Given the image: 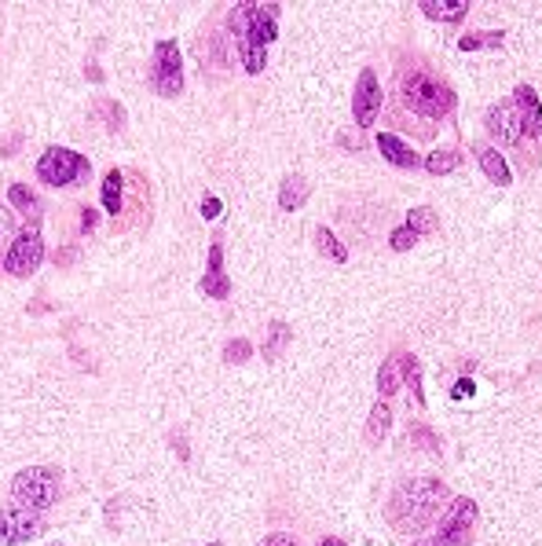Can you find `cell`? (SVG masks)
Here are the masks:
<instances>
[{"instance_id":"obj_26","label":"cell","mask_w":542,"mask_h":546,"mask_svg":"<svg viewBox=\"0 0 542 546\" xmlns=\"http://www.w3.org/2000/svg\"><path fill=\"white\" fill-rule=\"evenodd\" d=\"M103 209H107L110 216H118V209H121V173H118V169L107 173V184H103Z\"/></svg>"},{"instance_id":"obj_37","label":"cell","mask_w":542,"mask_h":546,"mask_svg":"<svg viewBox=\"0 0 542 546\" xmlns=\"http://www.w3.org/2000/svg\"><path fill=\"white\" fill-rule=\"evenodd\" d=\"M209 546H220V542H209Z\"/></svg>"},{"instance_id":"obj_6","label":"cell","mask_w":542,"mask_h":546,"mask_svg":"<svg viewBox=\"0 0 542 546\" xmlns=\"http://www.w3.org/2000/svg\"><path fill=\"white\" fill-rule=\"evenodd\" d=\"M476 517H480V509H476L473 499H454L451 509H447V517L440 520L436 535L429 539V546H469V542H473Z\"/></svg>"},{"instance_id":"obj_31","label":"cell","mask_w":542,"mask_h":546,"mask_svg":"<svg viewBox=\"0 0 542 546\" xmlns=\"http://www.w3.org/2000/svg\"><path fill=\"white\" fill-rule=\"evenodd\" d=\"M220 209H224V205H220V198H216V194H205V198H202V216H205V220L220 216Z\"/></svg>"},{"instance_id":"obj_3","label":"cell","mask_w":542,"mask_h":546,"mask_svg":"<svg viewBox=\"0 0 542 546\" xmlns=\"http://www.w3.org/2000/svg\"><path fill=\"white\" fill-rule=\"evenodd\" d=\"M59 488H63V469L59 466H30V469H19L16 480H12V502L23 506V509H48L56 499H59Z\"/></svg>"},{"instance_id":"obj_16","label":"cell","mask_w":542,"mask_h":546,"mask_svg":"<svg viewBox=\"0 0 542 546\" xmlns=\"http://www.w3.org/2000/svg\"><path fill=\"white\" fill-rule=\"evenodd\" d=\"M308 191H312V187H308V180L294 173V176H287V180H283V187H279V205H283L287 213H294V209H301V205L308 202Z\"/></svg>"},{"instance_id":"obj_14","label":"cell","mask_w":542,"mask_h":546,"mask_svg":"<svg viewBox=\"0 0 542 546\" xmlns=\"http://www.w3.org/2000/svg\"><path fill=\"white\" fill-rule=\"evenodd\" d=\"M378 151H381V158L389 162V165H396V169H414L422 158L414 154V147L411 143H403L400 136H392V132H381L378 136Z\"/></svg>"},{"instance_id":"obj_25","label":"cell","mask_w":542,"mask_h":546,"mask_svg":"<svg viewBox=\"0 0 542 546\" xmlns=\"http://www.w3.org/2000/svg\"><path fill=\"white\" fill-rule=\"evenodd\" d=\"M422 12H425L429 19H447V23H458V19L469 12V5H436V0H422Z\"/></svg>"},{"instance_id":"obj_19","label":"cell","mask_w":542,"mask_h":546,"mask_svg":"<svg viewBox=\"0 0 542 546\" xmlns=\"http://www.w3.org/2000/svg\"><path fill=\"white\" fill-rule=\"evenodd\" d=\"M389 425H392V411L378 400L374 411H370V422H367V444H381L389 436Z\"/></svg>"},{"instance_id":"obj_4","label":"cell","mask_w":542,"mask_h":546,"mask_svg":"<svg viewBox=\"0 0 542 546\" xmlns=\"http://www.w3.org/2000/svg\"><path fill=\"white\" fill-rule=\"evenodd\" d=\"M403 103L422 118H443L454 110V92L429 74H411L403 81Z\"/></svg>"},{"instance_id":"obj_34","label":"cell","mask_w":542,"mask_h":546,"mask_svg":"<svg viewBox=\"0 0 542 546\" xmlns=\"http://www.w3.org/2000/svg\"><path fill=\"white\" fill-rule=\"evenodd\" d=\"M81 224H85V231H89V227L96 224V213H92V209H85V213H81Z\"/></svg>"},{"instance_id":"obj_28","label":"cell","mask_w":542,"mask_h":546,"mask_svg":"<svg viewBox=\"0 0 542 546\" xmlns=\"http://www.w3.org/2000/svg\"><path fill=\"white\" fill-rule=\"evenodd\" d=\"M249 356H253V345L245 338H235L224 345V363H245Z\"/></svg>"},{"instance_id":"obj_22","label":"cell","mask_w":542,"mask_h":546,"mask_svg":"<svg viewBox=\"0 0 542 546\" xmlns=\"http://www.w3.org/2000/svg\"><path fill=\"white\" fill-rule=\"evenodd\" d=\"M316 246H319V253L330 257L334 264H345V260H349V249L338 242V235H334L330 227H316Z\"/></svg>"},{"instance_id":"obj_1","label":"cell","mask_w":542,"mask_h":546,"mask_svg":"<svg viewBox=\"0 0 542 546\" xmlns=\"http://www.w3.org/2000/svg\"><path fill=\"white\" fill-rule=\"evenodd\" d=\"M227 26L245 74H260L267 63V45L279 37V5H238L227 16Z\"/></svg>"},{"instance_id":"obj_33","label":"cell","mask_w":542,"mask_h":546,"mask_svg":"<svg viewBox=\"0 0 542 546\" xmlns=\"http://www.w3.org/2000/svg\"><path fill=\"white\" fill-rule=\"evenodd\" d=\"M465 393H473V382H462V385H454V393H451V396H454V400H462Z\"/></svg>"},{"instance_id":"obj_35","label":"cell","mask_w":542,"mask_h":546,"mask_svg":"<svg viewBox=\"0 0 542 546\" xmlns=\"http://www.w3.org/2000/svg\"><path fill=\"white\" fill-rule=\"evenodd\" d=\"M319 546H345V542H341V539H323Z\"/></svg>"},{"instance_id":"obj_36","label":"cell","mask_w":542,"mask_h":546,"mask_svg":"<svg viewBox=\"0 0 542 546\" xmlns=\"http://www.w3.org/2000/svg\"><path fill=\"white\" fill-rule=\"evenodd\" d=\"M48 546H63V542H48Z\"/></svg>"},{"instance_id":"obj_10","label":"cell","mask_w":542,"mask_h":546,"mask_svg":"<svg viewBox=\"0 0 542 546\" xmlns=\"http://www.w3.org/2000/svg\"><path fill=\"white\" fill-rule=\"evenodd\" d=\"M381 110V85H378V74L374 70H363L360 74V85H356V96H352V118L360 129H370L374 118Z\"/></svg>"},{"instance_id":"obj_17","label":"cell","mask_w":542,"mask_h":546,"mask_svg":"<svg viewBox=\"0 0 542 546\" xmlns=\"http://www.w3.org/2000/svg\"><path fill=\"white\" fill-rule=\"evenodd\" d=\"M8 202H12L19 213H26V216L37 224V216H41V198H37V191H30L26 184H12V191H8Z\"/></svg>"},{"instance_id":"obj_8","label":"cell","mask_w":542,"mask_h":546,"mask_svg":"<svg viewBox=\"0 0 542 546\" xmlns=\"http://www.w3.org/2000/svg\"><path fill=\"white\" fill-rule=\"evenodd\" d=\"M151 85H154L158 96H180L183 92V63H180V45L176 41H158L154 45Z\"/></svg>"},{"instance_id":"obj_24","label":"cell","mask_w":542,"mask_h":546,"mask_svg":"<svg viewBox=\"0 0 542 546\" xmlns=\"http://www.w3.org/2000/svg\"><path fill=\"white\" fill-rule=\"evenodd\" d=\"M400 367L407 371V385H411V396H414V404L418 407H425V393H422V363H418V356H400Z\"/></svg>"},{"instance_id":"obj_9","label":"cell","mask_w":542,"mask_h":546,"mask_svg":"<svg viewBox=\"0 0 542 546\" xmlns=\"http://www.w3.org/2000/svg\"><path fill=\"white\" fill-rule=\"evenodd\" d=\"M45 517L34 513V509H23V506H0V546H19V542H30L37 535H45Z\"/></svg>"},{"instance_id":"obj_12","label":"cell","mask_w":542,"mask_h":546,"mask_svg":"<svg viewBox=\"0 0 542 546\" xmlns=\"http://www.w3.org/2000/svg\"><path fill=\"white\" fill-rule=\"evenodd\" d=\"M198 290L205 298H216V301L231 298V279H227V271H224V242L209 246V264H205V276H202Z\"/></svg>"},{"instance_id":"obj_2","label":"cell","mask_w":542,"mask_h":546,"mask_svg":"<svg viewBox=\"0 0 542 546\" xmlns=\"http://www.w3.org/2000/svg\"><path fill=\"white\" fill-rule=\"evenodd\" d=\"M443 502H447V488L440 480H433V477L403 480L392 491V499H389V524L396 531L418 535V531H425L436 520V513L443 509Z\"/></svg>"},{"instance_id":"obj_32","label":"cell","mask_w":542,"mask_h":546,"mask_svg":"<svg viewBox=\"0 0 542 546\" xmlns=\"http://www.w3.org/2000/svg\"><path fill=\"white\" fill-rule=\"evenodd\" d=\"M5 235H12V213H8V205H0V238Z\"/></svg>"},{"instance_id":"obj_30","label":"cell","mask_w":542,"mask_h":546,"mask_svg":"<svg viewBox=\"0 0 542 546\" xmlns=\"http://www.w3.org/2000/svg\"><path fill=\"white\" fill-rule=\"evenodd\" d=\"M256 546H297V539L294 535H287V531H271L267 539H260Z\"/></svg>"},{"instance_id":"obj_13","label":"cell","mask_w":542,"mask_h":546,"mask_svg":"<svg viewBox=\"0 0 542 546\" xmlns=\"http://www.w3.org/2000/svg\"><path fill=\"white\" fill-rule=\"evenodd\" d=\"M513 107H516V118H520V132H527L531 140L542 136V103H538L531 85H516Z\"/></svg>"},{"instance_id":"obj_18","label":"cell","mask_w":542,"mask_h":546,"mask_svg":"<svg viewBox=\"0 0 542 546\" xmlns=\"http://www.w3.org/2000/svg\"><path fill=\"white\" fill-rule=\"evenodd\" d=\"M290 341H294L290 323L276 320V323H271V331H267V341H264V356H267V360H279V352H283Z\"/></svg>"},{"instance_id":"obj_15","label":"cell","mask_w":542,"mask_h":546,"mask_svg":"<svg viewBox=\"0 0 542 546\" xmlns=\"http://www.w3.org/2000/svg\"><path fill=\"white\" fill-rule=\"evenodd\" d=\"M476 162H480L484 176H487L495 187H509V184H513V176H509V165H506V158H502L495 147H487V143H476Z\"/></svg>"},{"instance_id":"obj_27","label":"cell","mask_w":542,"mask_h":546,"mask_svg":"<svg viewBox=\"0 0 542 546\" xmlns=\"http://www.w3.org/2000/svg\"><path fill=\"white\" fill-rule=\"evenodd\" d=\"M495 45H502V30H491V34H465V37L458 41V48H462V52H476V48H495Z\"/></svg>"},{"instance_id":"obj_7","label":"cell","mask_w":542,"mask_h":546,"mask_svg":"<svg viewBox=\"0 0 542 546\" xmlns=\"http://www.w3.org/2000/svg\"><path fill=\"white\" fill-rule=\"evenodd\" d=\"M41 260H45V238H41V227L30 224L26 231L16 235V242H12L8 257H5V271H8V276H16V279H26V276H34V271L41 268Z\"/></svg>"},{"instance_id":"obj_5","label":"cell","mask_w":542,"mask_h":546,"mask_svg":"<svg viewBox=\"0 0 542 546\" xmlns=\"http://www.w3.org/2000/svg\"><path fill=\"white\" fill-rule=\"evenodd\" d=\"M92 173V162L70 147H48L37 162V176L52 187H70V184H81L85 176Z\"/></svg>"},{"instance_id":"obj_21","label":"cell","mask_w":542,"mask_h":546,"mask_svg":"<svg viewBox=\"0 0 542 546\" xmlns=\"http://www.w3.org/2000/svg\"><path fill=\"white\" fill-rule=\"evenodd\" d=\"M407 227H411L418 238H422V235H433V231L440 227V216H436L429 205H414V209L407 213Z\"/></svg>"},{"instance_id":"obj_20","label":"cell","mask_w":542,"mask_h":546,"mask_svg":"<svg viewBox=\"0 0 542 546\" xmlns=\"http://www.w3.org/2000/svg\"><path fill=\"white\" fill-rule=\"evenodd\" d=\"M458 165H462V154H458V151H451V147L433 151V154L425 158V169H429L433 176H447V173H454Z\"/></svg>"},{"instance_id":"obj_29","label":"cell","mask_w":542,"mask_h":546,"mask_svg":"<svg viewBox=\"0 0 542 546\" xmlns=\"http://www.w3.org/2000/svg\"><path fill=\"white\" fill-rule=\"evenodd\" d=\"M414 242H418V235H414L407 224H403V227H396V231H392V238H389V246H392L396 253H407Z\"/></svg>"},{"instance_id":"obj_11","label":"cell","mask_w":542,"mask_h":546,"mask_svg":"<svg viewBox=\"0 0 542 546\" xmlns=\"http://www.w3.org/2000/svg\"><path fill=\"white\" fill-rule=\"evenodd\" d=\"M484 125H487V132L498 140V143H506V147H513V143H520V118H516V107L513 103H495V107H487V118H484Z\"/></svg>"},{"instance_id":"obj_23","label":"cell","mask_w":542,"mask_h":546,"mask_svg":"<svg viewBox=\"0 0 542 546\" xmlns=\"http://www.w3.org/2000/svg\"><path fill=\"white\" fill-rule=\"evenodd\" d=\"M400 389V356H389L385 363H381V371H378V396L385 400V396H392Z\"/></svg>"}]
</instances>
